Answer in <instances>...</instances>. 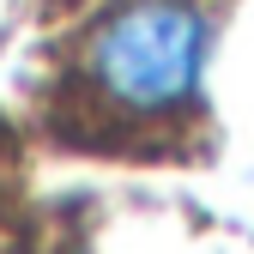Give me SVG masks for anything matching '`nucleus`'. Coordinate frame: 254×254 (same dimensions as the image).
Returning <instances> with one entry per match:
<instances>
[{
    "mask_svg": "<svg viewBox=\"0 0 254 254\" xmlns=\"http://www.w3.org/2000/svg\"><path fill=\"white\" fill-rule=\"evenodd\" d=\"M206 0H115L79 43V91L109 127H157L200 97Z\"/></svg>",
    "mask_w": 254,
    "mask_h": 254,
    "instance_id": "nucleus-1",
    "label": "nucleus"
}]
</instances>
